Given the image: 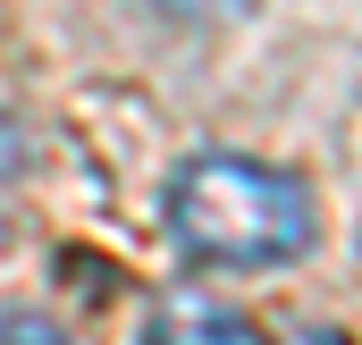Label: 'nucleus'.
Returning a JSON list of instances; mask_svg holds the SVG:
<instances>
[{"mask_svg":"<svg viewBox=\"0 0 362 345\" xmlns=\"http://www.w3.org/2000/svg\"><path fill=\"white\" fill-rule=\"evenodd\" d=\"M144 345H253V320L211 286H169L144 320Z\"/></svg>","mask_w":362,"mask_h":345,"instance_id":"nucleus-2","label":"nucleus"},{"mask_svg":"<svg viewBox=\"0 0 362 345\" xmlns=\"http://www.w3.org/2000/svg\"><path fill=\"white\" fill-rule=\"evenodd\" d=\"M17 169H25V127H17V118L0 110V185H8Z\"/></svg>","mask_w":362,"mask_h":345,"instance_id":"nucleus-4","label":"nucleus"},{"mask_svg":"<svg viewBox=\"0 0 362 345\" xmlns=\"http://www.w3.org/2000/svg\"><path fill=\"white\" fill-rule=\"evenodd\" d=\"M278 345H354V337H346V329H329V320H320V329H286V337H278Z\"/></svg>","mask_w":362,"mask_h":345,"instance_id":"nucleus-5","label":"nucleus"},{"mask_svg":"<svg viewBox=\"0 0 362 345\" xmlns=\"http://www.w3.org/2000/svg\"><path fill=\"white\" fill-rule=\"evenodd\" d=\"M0 345H76L51 312H0Z\"/></svg>","mask_w":362,"mask_h":345,"instance_id":"nucleus-3","label":"nucleus"},{"mask_svg":"<svg viewBox=\"0 0 362 345\" xmlns=\"http://www.w3.org/2000/svg\"><path fill=\"white\" fill-rule=\"evenodd\" d=\"M169 236L194 269H286L312 253L320 202L295 169L253 152H194L169 177Z\"/></svg>","mask_w":362,"mask_h":345,"instance_id":"nucleus-1","label":"nucleus"}]
</instances>
